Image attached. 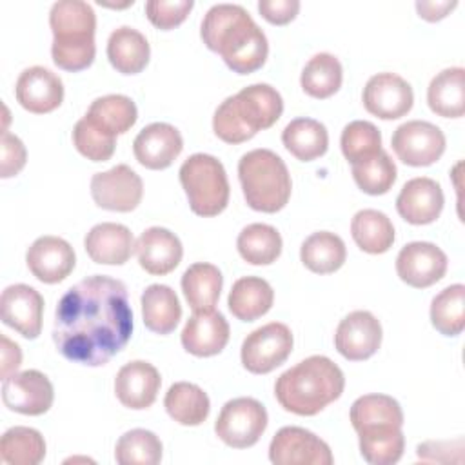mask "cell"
I'll use <instances>...</instances> for the list:
<instances>
[{"label":"cell","mask_w":465,"mask_h":465,"mask_svg":"<svg viewBox=\"0 0 465 465\" xmlns=\"http://www.w3.org/2000/svg\"><path fill=\"white\" fill-rule=\"evenodd\" d=\"M133 334V311L124 282L93 274L65 291L54 311L53 341L74 363L100 367Z\"/></svg>","instance_id":"1"},{"label":"cell","mask_w":465,"mask_h":465,"mask_svg":"<svg viewBox=\"0 0 465 465\" xmlns=\"http://www.w3.org/2000/svg\"><path fill=\"white\" fill-rule=\"evenodd\" d=\"M200 36L238 74L254 73L267 60L269 44L265 33L238 4L213 5L202 20Z\"/></svg>","instance_id":"2"},{"label":"cell","mask_w":465,"mask_h":465,"mask_svg":"<svg viewBox=\"0 0 465 465\" xmlns=\"http://www.w3.org/2000/svg\"><path fill=\"white\" fill-rule=\"evenodd\" d=\"M343 389L341 369L331 358L314 354L280 374L274 383V396L287 412L314 416L336 401Z\"/></svg>","instance_id":"3"},{"label":"cell","mask_w":465,"mask_h":465,"mask_svg":"<svg viewBox=\"0 0 465 465\" xmlns=\"http://www.w3.org/2000/svg\"><path fill=\"white\" fill-rule=\"evenodd\" d=\"M282 113V94L269 84H252L216 107L213 131L225 143H242L258 131L272 127Z\"/></svg>","instance_id":"4"},{"label":"cell","mask_w":465,"mask_h":465,"mask_svg":"<svg viewBox=\"0 0 465 465\" xmlns=\"http://www.w3.org/2000/svg\"><path fill=\"white\" fill-rule=\"evenodd\" d=\"M49 25L53 31L51 56L64 71L87 69L96 54V15L84 0H60L51 5Z\"/></svg>","instance_id":"5"},{"label":"cell","mask_w":465,"mask_h":465,"mask_svg":"<svg viewBox=\"0 0 465 465\" xmlns=\"http://www.w3.org/2000/svg\"><path fill=\"white\" fill-rule=\"evenodd\" d=\"M238 178L247 205L260 213L282 211L292 191L285 162L271 149H252L238 162Z\"/></svg>","instance_id":"6"},{"label":"cell","mask_w":465,"mask_h":465,"mask_svg":"<svg viewBox=\"0 0 465 465\" xmlns=\"http://www.w3.org/2000/svg\"><path fill=\"white\" fill-rule=\"evenodd\" d=\"M189 207L198 216H216L229 203V180L223 163L205 153L191 154L178 171Z\"/></svg>","instance_id":"7"},{"label":"cell","mask_w":465,"mask_h":465,"mask_svg":"<svg viewBox=\"0 0 465 465\" xmlns=\"http://www.w3.org/2000/svg\"><path fill=\"white\" fill-rule=\"evenodd\" d=\"M265 407L249 396L229 400L214 423L216 436L232 449H247L258 443L267 429Z\"/></svg>","instance_id":"8"},{"label":"cell","mask_w":465,"mask_h":465,"mask_svg":"<svg viewBox=\"0 0 465 465\" xmlns=\"http://www.w3.org/2000/svg\"><path fill=\"white\" fill-rule=\"evenodd\" d=\"M292 345L294 338L285 323H265L245 336L240 351L242 365L252 374H267L289 358Z\"/></svg>","instance_id":"9"},{"label":"cell","mask_w":465,"mask_h":465,"mask_svg":"<svg viewBox=\"0 0 465 465\" xmlns=\"http://www.w3.org/2000/svg\"><path fill=\"white\" fill-rule=\"evenodd\" d=\"M391 145L403 163L411 167H427L441 158L445 151V134L430 122L409 120L396 127Z\"/></svg>","instance_id":"10"},{"label":"cell","mask_w":465,"mask_h":465,"mask_svg":"<svg viewBox=\"0 0 465 465\" xmlns=\"http://www.w3.org/2000/svg\"><path fill=\"white\" fill-rule=\"evenodd\" d=\"M269 460L274 465H332L329 445L303 427H282L271 440Z\"/></svg>","instance_id":"11"},{"label":"cell","mask_w":465,"mask_h":465,"mask_svg":"<svg viewBox=\"0 0 465 465\" xmlns=\"http://www.w3.org/2000/svg\"><path fill=\"white\" fill-rule=\"evenodd\" d=\"M91 196L102 209L131 213L142 202L143 182L129 165L118 163L109 171L93 174Z\"/></svg>","instance_id":"12"},{"label":"cell","mask_w":465,"mask_h":465,"mask_svg":"<svg viewBox=\"0 0 465 465\" xmlns=\"http://www.w3.org/2000/svg\"><path fill=\"white\" fill-rule=\"evenodd\" d=\"M53 400L54 389L51 380L36 369L15 372L2 383L4 405L18 414L40 416L51 409Z\"/></svg>","instance_id":"13"},{"label":"cell","mask_w":465,"mask_h":465,"mask_svg":"<svg viewBox=\"0 0 465 465\" xmlns=\"http://www.w3.org/2000/svg\"><path fill=\"white\" fill-rule=\"evenodd\" d=\"M367 113L381 120L405 116L414 104L411 84L396 73H378L371 76L361 94Z\"/></svg>","instance_id":"14"},{"label":"cell","mask_w":465,"mask_h":465,"mask_svg":"<svg viewBox=\"0 0 465 465\" xmlns=\"http://www.w3.org/2000/svg\"><path fill=\"white\" fill-rule=\"evenodd\" d=\"M447 254L430 242H411L396 256L400 280L414 289H427L440 282L447 272Z\"/></svg>","instance_id":"15"},{"label":"cell","mask_w":465,"mask_h":465,"mask_svg":"<svg viewBox=\"0 0 465 465\" xmlns=\"http://www.w3.org/2000/svg\"><path fill=\"white\" fill-rule=\"evenodd\" d=\"M381 323L369 311L349 312L336 327L334 347L349 361L374 356L381 345Z\"/></svg>","instance_id":"16"},{"label":"cell","mask_w":465,"mask_h":465,"mask_svg":"<svg viewBox=\"0 0 465 465\" xmlns=\"http://www.w3.org/2000/svg\"><path fill=\"white\" fill-rule=\"evenodd\" d=\"M2 322L27 340L38 338L42 331L44 298L25 283H15L2 291L0 296Z\"/></svg>","instance_id":"17"},{"label":"cell","mask_w":465,"mask_h":465,"mask_svg":"<svg viewBox=\"0 0 465 465\" xmlns=\"http://www.w3.org/2000/svg\"><path fill=\"white\" fill-rule=\"evenodd\" d=\"M25 262L31 274L42 283H58L73 272L76 256L67 240L47 234L31 243Z\"/></svg>","instance_id":"18"},{"label":"cell","mask_w":465,"mask_h":465,"mask_svg":"<svg viewBox=\"0 0 465 465\" xmlns=\"http://www.w3.org/2000/svg\"><path fill=\"white\" fill-rule=\"evenodd\" d=\"M183 138L180 131L165 122L145 125L133 142V153L145 169H167L182 153Z\"/></svg>","instance_id":"19"},{"label":"cell","mask_w":465,"mask_h":465,"mask_svg":"<svg viewBox=\"0 0 465 465\" xmlns=\"http://www.w3.org/2000/svg\"><path fill=\"white\" fill-rule=\"evenodd\" d=\"M16 102L29 113L45 114L60 107L64 84L58 74L42 65L27 67L20 73L15 85Z\"/></svg>","instance_id":"20"},{"label":"cell","mask_w":465,"mask_h":465,"mask_svg":"<svg viewBox=\"0 0 465 465\" xmlns=\"http://www.w3.org/2000/svg\"><path fill=\"white\" fill-rule=\"evenodd\" d=\"M443 203L441 185L432 178L418 176L401 187L396 198V211L412 225H427L440 218Z\"/></svg>","instance_id":"21"},{"label":"cell","mask_w":465,"mask_h":465,"mask_svg":"<svg viewBox=\"0 0 465 465\" xmlns=\"http://www.w3.org/2000/svg\"><path fill=\"white\" fill-rule=\"evenodd\" d=\"M162 378L158 369L143 360L125 363L114 378V392L118 401L133 411L151 407L158 396Z\"/></svg>","instance_id":"22"},{"label":"cell","mask_w":465,"mask_h":465,"mask_svg":"<svg viewBox=\"0 0 465 465\" xmlns=\"http://www.w3.org/2000/svg\"><path fill=\"white\" fill-rule=\"evenodd\" d=\"M229 323L218 311H200L185 322L180 340L183 349L198 358L220 354L229 341Z\"/></svg>","instance_id":"23"},{"label":"cell","mask_w":465,"mask_h":465,"mask_svg":"<svg viewBox=\"0 0 465 465\" xmlns=\"http://www.w3.org/2000/svg\"><path fill=\"white\" fill-rule=\"evenodd\" d=\"M140 267L154 276L169 274L178 267L183 256L180 238L165 227L145 229L134 243Z\"/></svg>","instance_id":"24"},{"label":"cell","mask_w":465,"mask_h":465,"mask_svg":"<svg viewBox=\"0 0 465 465\" xmlns=\"http://www.w3.org/2000/svg\"><path fill=\"white\" fill-rule=\"evenodd\" d=\"M84 247L94 263L124 265L134 251V238L129 227L114 222H102L91 227L85 234Z\"/></svg>","instance_id":"25"},{"label":"cell","mask_w":465,"mask_h":465,"mask_svg":"<svg viewBox=\"0 0 465 465\" xmlns=\"http://www.w3.org/2000/svg\"><path fill=\"white\" fill-rule=\"evenodd\" d=\"M151 47L147 38L134 27L122 25L109 35L107 58L122 74H138L149 64Z\"/></svg>","instance_id":"26"},{"label":"cell","mask_w":465,"mask_h":465,"mask_svg":"<svg viewBox=\"0 0 465 465\" xmlns=\"http://www.w3.org/2000/svg\"><path fill=\"white\" fill-rule=\"evenodd\" d=\"M274 302L271 283L260 276H243L231 287L227 305L234 318L242 322H254L267 314Z\"/></svg>","instance_id":"27"},{"label":"cell","mask_w":465,"mask_h":465,"mask_svg":"<svg viewBox=\"0 0 465 465\" xmlns=\"http://www.w3.org/2000/svg\"><path fill=\"white\" fill-rule=\"evenodd\" d=\"M427 104L443 118H461L465 113V69L447 67L427 87Z\"/></svg>","instance_id":"28"},{"label":"cell","mask_w":465,"mask_h":465,"mask_svg":"<svg viewBox=\"0 0 465 465\" xmlns=\"http://www.w3.org/2000/svg\"><path fill=\"white\" fill-rule=\"evenodd\" d=\"M143 325L156 334H169L182 318V305L169 285L153 283L142 292Z\"/></svg>","instance_id":"29"},{"label":"cell","mask_w":465,"mask_h":465,"mask_svg":"<svg viewBox=\"0 0 465 465\" xmlns=\"http://www.w3.org/2000/svg\"><path fill=\"white\" fill-rule=\"evenodd\" d=\"M222 285L223 276L220 269L207 262L193 263L182 276V291L193 312L213 311L218 303Z\"/></svg>","instance_id":"30"},{"label":"cell","mask_w":465,"mask_h":465,"mask_svg":"<svg viewBox=\"0 0 465 465\" xmlns=\"http://www.w3.org/2000/svg\"><path fill=\"white\" fill-rule=\"evenodd\" d=\"M167 414L180 425H202L211 411V401L202 387L191 381H176L169 387L163 398Z\"/></svg>","instance_id":"31"},{"label":"cell","mask_w":465,"mask_h":465,"mask_svg":"<svg viewBox=\"0 0 465 465\" xmlns=\"http://www.w3.org/2000/svg\"><path fill=\"white\" fill-rule=\"evenodd\" d=\"M360 454L371 465H392L400 461L405 436L398 425H372L356 430Z\"/></svg>","instance_id":"32"},{"label":"cell","mask_w":465,"mask_h":465,"mask_svg":"<svg viewBox=\"0 0 465 465\" xmlns=\"http://www.w3.org/2000/svg\"><path fill=\"white\" fill-rule=\"evenodd\" d=\"M282 142L285 149L302 162H312L327 153L329 133L325 125L314 118H294L283 133Z\"/></svg>","instance_id":"33"},{"label":"cell","mask_w":465,"mask_h":465,"mask_svg":"<svg viewBox=\"0 0 465 465\" xmlns=\"http://www.w3.org/2000/svg\"><path fill=\"white\" fill-rule=\"evenodd\" d=\"M354 243L369 254H383L394 243V225L391 218L376 209H361L351 220Z\"/></svg>","instance_id":"34"},{"label":"cell","mask_w":465,"mask_h":465,"mask_svg":"<svg viewBox=\"0 0 465 465\" xmlns=\"http://www.w3.org/2000/svg\"><path fill=\"white\" fill-rule=\"evenodd\" d=\"M347 258L343 240L331 231H318L307 236L300 247L302 263L316 274H331L338 271Z\"/></svg>","instance_id":"35"},{"label":"cell","mask_w":465,"mask_h":465,"mask_svg":"<svg viewBox=\"0 0 465 465\" xmlns=\"http://www.w3.org/2000/svg\"><path fill=\"white\" fill-rule=\"evenodd\" d=\"M85 116L105 133L116 136L127 133L136 124L138 109L125 94H105L91 102Z\"/></svg>","instance_id":"36"},{"label":"cell","mask_w":465,"mask_h":465,"mask_svg":"<svg viewBox=\"0 0 465 465\" xmlns=\"http://www.w3.org/2000/svg\"><path fill=\"white\" fill-rule=\"evenodd\" d=\"M240 256L251 265H271L282 254V236L267 223L245 225L236 240Z\"/></svg>","instance_id":"37"},{"label":"cell","mask_w":465,"mask_h":465,"mask_svg":"<svg viewBox=\"0 0 465 465\" xmlns=\"http://www.w3.org/2000/svg\"><path fill=\"white\" fill-rule=\"evenodd\" d=\"M343 80V67L340 60L331 53L314 54L303 67L300 84L305 94L323 100L332 96Z\"/></svg>","instance_id":"38"},{"label":"cell","mask_w":465,"mask_h":465,"mask_svg":"<svg viewBox=\"0 0 465 465\" xmlns=\"http://www.w3.org/2000/svg\"><path fill=\"white\" fill-rule=\"evenodd\" d=\"M0 456L9 465H38L45 458V440L36 429L11 427L0 440Z\"/></svg>","instance_id":"39"},{"label":"cell","mask_w":465,"mask_h":465,"mask_svg":"<svg viewBox=\"0 0 465 465\" xmlns=\"http://www.w3.org/2000/svg\"><path fill=\"white\" fill-rule=\"evenodd\" d=\"M430 323L443 336H458L465 329V285L454 283L430 302Z\"/></svg>","instance_id":"40"},{"label":"cell","mask_w":465,"mask_h":465,"mask_svg":"<svg viewBox=\"0 0 465 465\" xmlns=\"http://www.w3.org/2000/svg\"><path fill=\"white\" fill-rule=\"evenodd\" d=\"M354 430L372 425H398L403 427V411L400 403L387 394H363L349 412Z\"/></svg>","instance_id":"41"},{"label":"cell","mask_w":465,"mask_h":465,"mask_svg":"<svg viewBox=\"0 0 465 465\" xmlns=\"http://www.w3.org/2000/svg\"><path fill=\"white\" fill-rule=\"evenodd\" d=\"M162 441L147 429L124 432L114 447V460L120 465H156L162 460Z\"/></svg>","instance_id":"42"},{"label":"cell","mask_w":465,"mask_h":465,"mask_svg":"<svg viewBox=\"0 0 465 465\" xmlns=\"http://www.w3.org/2000/svg\"><path fill=\"white\" fill-rule=\"evenodd\" d=\"M340 145L351 165L361 163L381 151V133L372 122L354 120L343 127Z\"/></svg>","instance_id":"43"},{"label":"cell","mask_w":465,"mask_h":465,"mask_svg":"<svg viewBox=\"0 0 465 465\" xmlns=\"http://www.w3.org/2000/svg\"><path fill=\"white\" fill-rule=\"evenodd\" d=\"M352 178L363 193L372 196L385 194L396 182V163L389 156V153L381 149L374 158L354 163Z\"/></svg>","instance_id":"44"},{"label":"cell","mask_w":465,"mask_h":465,"mask_svg":"<svg viewBox=\"0 0 465 465\" xmlns=\"http://www.w3.org/2000/svg\"><path fill=\"white\" fill-rule=\"evenodd\" d=\"M76 151L91 162H107L116 147V136L94 125L87 116L80 118L73 129Z\"/></svg>","instance_id":"45"},{"label":"cell","mask_w":465,"mask_h":465,"mask_svg":"<svg viewBox=\"0 0 465 465\" xmlns=\"http://www.w3.org/2000/svg\"><path fill=\"white\" fill-rule=\"evenodd\" d=\"M193 7V0H149L145 4V15L154 27L169 31L180 25Z\"/></svg>","instance_id":"46"},{"label":"cell","mask_w":465,"mask_h":465,"mask_svg":"<svg viewBox=\"0 0 465 465\" xmlns=\"http://www.w3.org/2000/svg\"><path fill=\"white\" fill-rule=\"evenodd\" d=\"M27 160V151L22 140L9 131L2 133V162H0V178H11L18 174Z\"/></svg>","instance_id":"47"},{"label":"cell","mask_w":465,"mask_h":465,"mask_svg":"<svg viewBox=\"0 0 465 465\" xmlns=\"http://www.w3.org/2000/svg\"><path fill=\"white\" fill-rule=\"evenodd\" d=\"M258 11L269 24L285 25L296 18L300 11V2L298 0H260Z\"/></svg>","instance_id":"48"},{"label":"cell","mask_w":465,"mask_h":465,"mask_svg":"<svg viewBox=\"0 0 465 465\" xmlns=\"http://www.w3.org/2000/svg\"><path fill=\"white\" fill-rule=\"evenodd\" d=\"M0 352H2V380L15 374L22 363V351L20 345L11 341L5 334L0 336Z\"/></svg>","instance_id":"49"},{"label":"cell","mask_w":465,"mask_h":465,"mask_svg":"<svg viewBox=\"0 0 465 465\" xmlns=\"http://www.w3.org/2000/svg\"><path fill=\"white\" fill-rule=\"evenodd\" d=\"M458 5V2H416V11L420 15V18L427 20V22H438L441 18H445L454 7Z\"/></svg>","instance_id":"50"}]
</instances>
